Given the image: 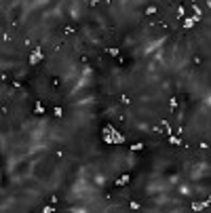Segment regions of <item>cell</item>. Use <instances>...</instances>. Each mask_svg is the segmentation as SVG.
Instances as JSON below:
<instances>
[{
  "instance_id": "1",
  "label": "cell",
  "mask_w": 211,
  "mask_h": 213,
  "mask_svg": "<svg viewBox=\"0 0 211 213\" xmlns=\"http://www.w3.org/2000/svg\"><path fill=\"white\" fill-rule=\"evenodd\" d=\"M42 57H44L42 49H34V51L30 53V57H28V63H30V65H38L40 61H42Z\"/></svg>"
}]
</instances>
